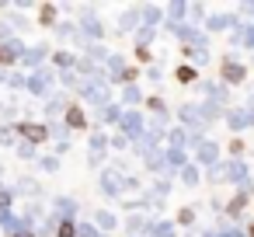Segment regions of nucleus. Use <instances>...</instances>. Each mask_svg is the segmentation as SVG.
Masks as SVG:
<instances>
[{
    "mask_svg": "<svg viewBox=\"0 0 254 237\" xmlns=\"http://www.w3.org/2000/svg\"><path fill=\"white\" fill-rule=\"evenodd\" d=\"M247 74H251V70H247L240 60H233V56H223V60H219V80H223L226 87H240V84L247 80Z\"/></svg>",
    "mask_w": 254,
    "mask_h": 237,
    "instance_id": "f257e3e1",
    "label": "nucleus"
},
{
    "mask_svg": "<svg viewBox=\"0 0 254 237\" xmlns=\"http://www.w3.org/2000/svg\"><path fill=\"white\" fill-rule=\"evenodd\" d=\"M247 206H254V188H237L230 199H226V220L233 223V220H240L244 213H247Z\"/></svg>",
    "mask_w": 254,
    "mask_h": 237,
    "instance_id": "f03ea898",
    "label": "nucleus"
},
{
    "mask_svg": "<svg viewBox=\"0 0 254 237\" xmlns=\"http://www.w3.org/2000/svg\"><path fill=\"white\" fill-rule=\"evenodd\" d=\"M247 178H251V171H247L244 160H230V164H226V181H230V185L247 188Z\"/></svg>",
    "mask_w": 254,
    "mask_h": 237,
    "instance_id": "7ed1b4c3",
    "label": "nucleus"
},
{
    "mask_svg": "<svg viewBox=\"0 0 254 237\" xmlns=\"http://www.w3.org/2000/svg\"><path fill=\"white\" fill-rule=\"evenodd\" d=\"M226 126H230L233 133H244V129L251 126V112H247V108H230V112H226Z\"/></svg>",
    "mask_w": 254,
    "mask_h": 237,
    "instance_id": "20e7f679",
    "label": "nucleus"
},
{
    "mask_svg": "<svg viewBox=\"0 0 254 237\" xmlns=\"http://www.w3.org/2000/svg\"><path fill=\"white\" fill-rule=\"evenodd\" d=\"M198 164L216 167V164H219V147H216V143H209V140H202V143H198Z\"/></svg>",
    "mask_w": 254,
    "mask_h": 237,
    "instance_id": "39448f33",
    "label": "nucleus"
},
{
    "mask_svg": "<svg viewBox=\"0 0 254 237\" xmlns=\"http://www.w3.org/2000/svg\"><path fill=\"white\" fill-rule=\"evenodd\" d=\"M174 77H178V84H191V80H198V70L195 67H178Z\"/></svg>",
    "mask_w": 254,
    "mask_h": 237,
    "instance_id": "423d86ee",
    "label": "nucleus"
},
{
    "mask_svg": "<svg viewBox=\"0 0 254 237\" xmlns=\"http://www.w3.org/2000/svg\"><path fill=\"white\" fill-rule=\"evenodd\" d=\"M226 150H230V154H233V160H240V157H244V154H247V143H244V140H240V136H230V147H226Z\"/></svg>",
    "mask_w": 254,
    "mask_h": 237,
    "instance_id": "0eeeda50",
    "label": "nucleus"
},
{
    "mask_svg": "<svg viewBox=\"0 0 254 237\" xmlns=\"http://www.w3.org/2000/svg\"><path fill=\"white\" fill-rule=\"evenodd\" d=\"M219 237H247V230H240V227H233L230 220H223V223H219Z\"/></svg>",
    "mask_w": 254,
    "mask_h": 237,
    "instance_id": "6e6552de",
    "label": "nucleus"
},
{
    "mask_svg": "<svg viewBox=\"0 0 254 237\" xmlns=\"http://www.w3.org/2000/svg\"><path fill=\"white\" fill-rule=\"evenodd\" d=\"M21 133H25L28 140H35V143L46 140V129H42V126H21Z\"/></svg>",
    "mask_w": 254,
    "mask_h": 237,
    "instance_id": "1a4fd4ad",
    "label": "nucleus"
},
{
    "mask_svg": "<svg viewBox=\"0 0 254 237\" xmlns=\"http://www.w3.org/2000/svg\"><path fill=\"white\" fill-rule=\"evenodd\" d=\"M178 223H181V227H191V223H195V209H191V206L178 209Z\"/></svg>",
    "mask_w": 254,
    "mask_h": 237,
    "instance_id": "9d476101",
    "label": "nucleus"
},
{
    "mask_svg": "<svg viewBox=\"0 0 254 237\" xmlns=\"http://www.w3.org/2000/svg\"><path fill=\"white\" fill-rule=\"evenodd\" d=\"M202 115H205V119H219L223 112H219V105H216V101H209V105H202Z\"/></svg>",
    "mask_w": 254,
    "mask_h": 237,
    "instance_id": "9b49d317",
    "label": "nucleus"
},
{
    "mask_svg": "<svg viewBox=\"0 0 254 237\" xmlns=\"http://www.w3.org/2000/svg\"><path fill=\"white\" fill-rule=\"evenodd\" d=\"M181 178H185L188 185H195V181H198V167H191V164H185V171H181Z\"/></svg>",
    "mask_w": 254,
    "mask_h": 237,
    "instance_id": "f8f14e48",
    "label": "nucleus"
},
{
    "mask_svg": "<svg viewBox=\"0 0 254 237\" xmlns=\"http://www.w3.org/2000/svg\"><path fill=\"white\" fill-rule=\"evenodd\" d=\"M66 122H70V126H84V112H80V108H70Z\"/></svg>",
    "mask_w": 254,
    "mask_h": 237,
    "instance_id": "ddd939ff",
    "label": "nucleus"
},
{
    "mask_svg": "<svg viewBox=\"0 0 254 237\" xmlns=\"http://www.w3.org/2000/svg\"><path fill=\"white\" fill-rule=\"evenodd\" d=\"M146 108H153V112H164V101H160V98H146Z\"/></svg>",
    "mask_w": 254,
    "mask_h": 237,
    "instance_id": "4468645a",
    "label": "nucleus"
},
{
    "mask_svg": "<svg viewBox=\"0 0 254 237\" xmlns=\"http://www.w3.org/2000/svg\"><path fill=\"white\" fill-rule=\"evenodd\" d=\"M244 42H247V49H254V25L244 32Z\"/></svg>",
    "mask_w": 254,
    "mask_h": 237,
    "instance_id": "2eb2a0df",
    "label": "nucleus"
},
{
    "mask_svg": "<svg viewBox=\"0 0 254 237\" xmlns=\"http://www.w3.org/2000/svg\"><path fill=\"white\" fill-rule=\"evenodd\" d=\"M136 56H139V63H146V60H150V49H146V46H139V49H136Z\"/></svg>",
    "mask_w": 254,
    "mask_h": 237,
    "instance_id": "dca6fc26",
    "label": "nucleus"
},
{
    "mask_svg": "<svg viewBox=\"0 0 254 237\" xmlns=\"http://www.w3.org/2000/svg\"><path fill=\"white\" fill-rule=\"evenodd\" d=\"M60 237H73V223H63L60 227Z\"/></svg>",
    "mask_w": 254,
    "mask_h": 237,
    "instance_id": "f3484780",
    "label": "nucleus"
},
{
    "mask_svg": "<svg viewBox=\"0 0 254 237\" xmlns=\"http://www.w3.org/2000/svg\"><path fill=\"white\" fill-rule=\"evenodd\" d=\"M202 237H219V230H205V234H202Z\"/></svg>",
    "mask_w": 254,
    "mask_h": 237,
    "instance_id": "a211bd4d",
    "label": "nucleus"
},
{
    "mask_svg": "<svg viewBox=\"0 0 254 237\" xmlns=\"http://www.w3.org/2000/svg\"><path fill=\"white\" fill-rule=\"evenodd\" d=\"M247 237H254V220H251V223H247Z\"/></svg>",
    "mask_w": 254,
    "mask_h": 237,
    "instance_id": "6ab92c4d",
    "label": "nucleus"
}]
</instances>
